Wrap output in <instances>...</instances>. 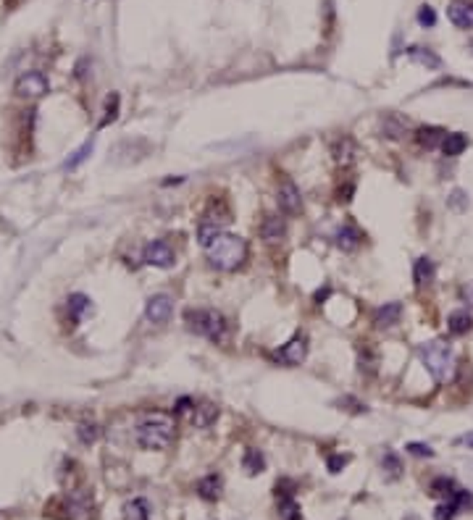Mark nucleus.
I'll return each mask as SVG.
<instances>
[{
	"label": "nucleus",
	"mask_w": 473,
	"mask_h": 520,
	"mask_svg": "<svg viewBox=\"0 0 473 520\" xmlns=\"http://www.w3.org/2000/svg\"><path fill=\"white\" fill-rule=\"evenodd\" d=\"M121 512H124V520H150V507H148V502L142 497L129 499L121 507Z\"/></svg>",
	"instance_id": "23"
},
{
	"label": "nucleus",
	"mask_w": 473,
	"mask_h": 520,
	"mask_svg": "<svg viewBox=\"0 0 473 520\" xmlns=\"http://www.w3.org/2000/svg\"><path fill=\"white\" fill-rule=\"evenodd\" d=\"M332 155H334V161L339 163V166H353L355 155H358V145H355L350 137H339V140L334 142Z\"/></svg>",
	"instance_id": "15"
},
{
	"label": "nucleus",
	"mask_w": 473,
	"mask_h": 520,
	"mask_svg": "<svg viewBox=\"0 0 473 520\" xmlns=\"http://www.w3.org/2000/svg\"><path fill=\"white\" fill-rule=\"evenodd\" d=\"M450 205L455 208V210H463V208L468 205V197H465V192H463V189H455V192H452Z\"/></svg>",
	"instance_id": "36"
},
{
	"label": "nucleus",
	"mask_w": 473,
	"mask_h": 520,
	"mask_svg": "<svg viewBox=\"0 0 473 520\" xmlns=\"http://www.w3.org/2000/svg\"><path fill=\"white\" fill-rule=\"evenodd\" d=\"M276 200H279V208L287 213V216H297V213H302V195L290 176H281Z\"/></svg>",
	"instance_id": "8"
},
{
	"label": "nucleus",
	"mask_w": 473,
	"mask_h": 520,
	"mask_svg": "<svg viewBox=\"0 0 473 520\" xmlns=\"http://www.w3.org/2000/svg\"><path fill=\"white\" fill-rule=\"evenodd\" d=\"M221 489H224V481H221V476H216V473L197 481V494L203 499H208V502H216V499L221 497Z\"/></svg>",
	"instance_id": "19"
},
{
	"label": "nucleus",
	"mask_w": 473,
	"mask_h": 520,
	"mask_svg": "<svg viewBox=\"0 0 473 520\" xmlns=\"http://www.w3.org/2000/svg\"><path fill=\"white\" fill-rule=\"evenodd\" d=\"M174 313V300L169 294H153L145 305V318L150 324H166Z\"/></svg>",
	"instance_id": "9"
},
{
	"label": "nucleus",
	"mask_w": 473,
	"mask_h": 520,
	"mask_svg": "<svg viewBox=\"0 0 473 520\" xmlns=\"http://www.w3.org/2000/svg\"><path fill=\"white\" fill-rule=\"evenodd\" d=\"M458 484L452 481V478L447 476H442V478H434L431 481V486H429V494L431 497H437V499H444V502H450L455 494H458Z\"/></svg>",
	"instance_id": "21"
},
{
	"label": "nucleus",
	"mask_w": 473,
	"mask_h": 520,
	"mask_svg": "<svg viewBox=\"0 0 473 520\" xmlns=\"http://www.w3.org/2000/svg\"><path fill=\"white\" fill-rule=\"evenodd\" d=\"M76 436H79V442H82V445H95L97 436H100V428H97V423L85 421V423H79V426H76Z\"/></svg>",
	"instance_id": "29"
},
{
	"label": "nucleus",
	"mask_w": 473,
	"mask_h": 520,
	"mask_svg": "<svg viewBox=\"0 0 473 520\" xmlns=\"http://www.w3.org/2000/svg\"><path fill=\"white\" fill-rule=\"evenodd\" d=\"M242 468L248 470L250 476H258V473L266 470V457L260 455L258 449H248L245 457H242Z\"/></svg>",
	"instance_id": "27"
},
{
	"label": "nucleus",
	"mask_w": 473,
	"mask_h": 520,
	"mask_svg": "<svg viewBox=\"0 0 473 520\" xmlns=\"http://www.w3.org/2000/svg\"><path fill=\"white\" fill-rule=\"evenodd\" d=\"M347 463H350V455H332L329 460H326V465H329V470H332V473H339V470H342Z\"/></svg>",
	"instance_id": "34"
},
{
	"label": "nucleus",
	"mask_w": 473,
	"mask_h": 520,
	"mask_svg": "<svg viewBox=\"0 0 473 520\" xmlns=\"http://www.w3.org/2000/svg\"><path fill=\"white\" fill-rule=\"evenodd\" d=\"M118 106H121V98H118L116 92H113V95H108V100H106V116H103V121H100V127H108L111 121H116Z\"/></svg>",
	"instance_id": "31"
},
{
	"label": "nucleus",
	"mask_w": 473,
	"mask_h": 520,
	"mask_svg": "<svg viewBox=\"0 0 473 520\" xmlns=\"http://www.w3.org/2000/svg\"><path fill=\"white\" fill-rule=\"evenodd\" d=\"M473 326V318L468 310H455V313L447 318V331H450L452 336H463L468 334Z\"/></svg>",
	"instance_id": "22"
},
{
	"label": "nucleus",
	"mask_w": 473,
	"mask_h": 520,
	"mask_svg": "<svg viewBox=\"0 0 473 520\" xmlns=\"http://www.w3.org/2000/svg\"><path fill=\"white\" fill-rule=\"evenodd\" d=\"M458 512H460L458 502H455V499H450V502H442L439 507H437V512H434V520H452Z\"/></svg>",
	"instance_id": "32"
},
{
	"label": "nucleus",
	"mask_w": 473,
	"mask_h": 520,
	"mask_svg": "<svg viewBox=\"0 0 473 520\" xmlns=\"http://www.w3.org/2000/svg\"><path fill=\"white\" fill-rule=\"evenodd\" d=\"M363 368L374 373V370H376V358H374V355H368V352H360V370H363Z\"/></svg>",
	"instance_id": "37"
},
{
	"label": "nucleus",
	"mask_w": 473,
	"mask_h": 520,
	"mask_svg": "<svg viewBox=\"0 0 473 520\" xmlns=\"http://www.w3.org/2000/svg\"><path fill=\"white\" fill-rule=\"evenodd\" d=\"M408 452L416 457H434V449H431L429 445H421V442H413V445H408Z\"/></svg>",
	"instance_id": "35"
},
{
	"label": "nucleus",
	"mask_w": 473,
	"mask_h": 520,
	"mask_svg": "<svg viewBox=\"0 0 473 520\" xmlns=\"http://www.w3.org/2000/svg\"><path fill=\"white\" fill-rule=\"evenodd\" d=\"M381 470H384V476L389 478V481H397L400 476H402V463H400V457L389 449V452H384V457H381Z\"/></svg>",
	"instance_id": "28"
},
{
	"label": "nucleus",
	"mask_w": 473,
	"mask_h": 520,
	"mask_svg": "<svg viewBox=\"0 0 473 520\" xmlns=\"http://www.w3.org/2000/svg\"><path fill=\"white\" fill-rule=\"evenodd\" d=\"M13 92H16V98L34 103V100L45 98V95L50 92V79H48L43 71H27V74H22L16 79Z\"/></svg>",
	"instance_id": "5"
},
{
	"label": "nucleus",
	"mask_w": 473,
	"mask_h": 520,
	"mask_svg": "<svg viewBox=\"0 0 473 520\" xmlns=\"http://www.w3.org/2000/svg\"><path fill=\"white\" fill-rule=\"evenodd\" d=\"M92 147H95V142H92V140L85 142V145H82V147H79V150H76L74 155H71V158L66 161V168H69V171H74V168H79V166H82V163H85L87 158H90V155H92Z\"/></svg>",
	"instance_id": "30"
},
{
	"label": "nucleus",
	"mask_w": 473,
	"mask_h": 520,
	"mask_svg": "<svg viewBox=\"0 0 473 520\" xmlns=\"http://www.w3.org/2000/svg\"><path fill=\"white\" fill-rule=\"evenodd\" d=\"M418 24H421V27H434V24H437V13H434V8H431V6H421Z\"/></svg>",
	"instance_id": "33"
},
{
	"label": "nucleus",
	"mask_w": 473,
	"mask_h": 520,
	"mask_svg": "<svg viewBox=\"0 0 473 520\" xmlns=\"http://www.w3.org/2000/svg\"><path fill=\"white\" fill-rule=\"evenodd\" d=\"M176 436V421L169 412H150L137 423V445L148 452H161Z\"/></svg>",
	"instance_id": "1"
},
{
	"label": "nucleus",
	"mask_w": 473,
	"mask_h": 520,
	"mask_svg": "<svg viewBox=\"0 0 473 520\" xmlns=\"http://www.w3.org/2000/svg\"><path fill=\"white\" fill-rule=\"evenodd\" d=\"M413 279H416V284H418L421 289H423V287H431L434 279H437V266H434V260L431 258L416 260V266H413Z\"/></svg>",
	"instance_id": "16"
},
{
	"label": "nucleus",
	"mask_w": 473,
	"mask_h": 520,
	"mask_svg": "<svg viewBox=\"0 0 473 520\" xmlns=\"http://www.w3.org/2000/svg\"><path fill=\"white\" fill-rule=\"evenodd\" d=\"M90 310V297L87 294H69V300H66V313H69V321L71 324H79L82 318H85V313Z\"/></svg>",
	"instance_id": "18"
},
{
	"label": "nucleus",
	"mask_w": 473,
	"mask_h": 520,
	"mask_svg": "<svg viewBox=\"0 0 473 520\" xmlns=\"http://www.w3.org/2000/svg\"><path fill=\"white\" fill-rule=\"evenodd\" d=\"M260 234L266 239V245H281L284 237H287V224L279 216H266L263 218V226H260Z\"/></svg>",
	"instance_id": "13"
},
{
	"label": "nucleus",
	"mask_w": 473,
	"mask_h": 520,
	"mask_svg": "<svg viewBox=\"0 0 473 520\" xmlns=\"http://www.w3.org/2000/svg\"><path fill=\"white\" fill-rule=\"evenodd\" d=\"M465 147H468V137H465L463 131H452V134H447L444 142H442V152H444L447 158H458Z\"/></svg>",
	"instance_id": "24"
},
{
	"label": "nucleus",
	"mask_w": 473,
	"mask_h": 520,
	"mask_svg": "<svg viewBox=\"0 0 473 520\" xmlns=\"http://www.w3.org/2000/svg\"><path fill=\"white\" fill-rule=\"evenodd\" d=\"M216 418H218V407L211 405V402H197L192 407V412H190V423L197 426V428H208Z\"/></svg>",
	"instance_id": "14"
},
{
	"label": "nucleus",
	"mask_w": 473,
	"mask_h": 520,
	"mask_svg": "<svg viewBox=\"0 0 473 520\" xmlns=\"http://www.w3.org/2000/svg\"><path fill=\"white\" fill-rule=\"evenodd\" d=\"M363 242V234L353 226V224H342L334 234V245L342 250V252H355Z\"/></svg>",
	"instance_id": "11"
},
{
	"label": "nucleus",
	"mask_w": 473,
	"mask_h": 520,
	"mask_svg": "<svg viewBox=\"0 0 473 520\" xmlns=\"http://www.w3.org/2000/svg\"><path fill=\"white\" fill-rule=\"evenodd\" d=\"M142 260L153 268H171L176 263V255H174V247L166 239H153L142 250Z\"/></svg>",
	"instance_id": "6"
},
{
	"label": "nucleus",
	"mask_w": 473,
	"mask_h": 520,
	"mask_svg": "<svg viewBox=\"0 0 473 520\" xmlns=\"http://www.w3.org/2000/svg\"><path fill=\"white\" fill-rule=\"evenodd\" d=\"M184 321L190 326V331L205 336L211 342H224L226 328H229L224 315L218 313V310H208V308H195V310L190 308V310H184Z\"/></svg>",
	"instance_id": "3"
},
{
	"label": "nucleus",
	"mask_w": 473,
	"mask_h": 520,
	"mask_svg": "<svg viewBox=\"0 0 473 520\" xmlns=\"http://www.w3.org/2000/svg\"><path fill=\"white\" fill-rule=\"evenodd\" d=\"M447 16L450 22L458 27V29H473V6L465 3V0H452L450 8H447Z\"/></svg>",
	"instance_id": "12"
},
{
	"label": "nucleus",
	"mask_w": 473,
	"mask_h": 520,
	"mask_svg": "<svg viewBox=\"0 0 473 520\" xmlns=\"http://www.w3.org/2000/svg\"><path fill=\"white\" fill-rule=\"evenodd\" d=\"M400 315H402V308L400 303H387L384 308H379L376 315H374V324L379 328H392L395 324H400Z\"/></svg>",
	"instance_id": "20"
},
{
	"label": "nucleus",
	"mask_w": 473,
	"mask_h": 520,
	"mask_svg": "<svg viewBox=\"0 0 473 520\" xmlns=\"http://www.w3.org/2000/svg\"><path fill=\"white\" fill-rule=\"evenodd\" d=\"M408 55L413 64H421L426 68H442V58L437 53H431L429 48H410Z\"/></svg>",
	"instance_id": "26"
},
{
	"label": "nucleus",
	"mask_w": 473,
	"mask_h": 520,
	"mask_svg": "<svg viewBox=\"0 0 473 520\" xmlns=\"http://www.w3.org/2000/svg\"><path fill=\"white\" fill-rule=\"evenodd\" d=\"M444 137H447V131L439 129V127H421V129L416 131V140H418V145L421 147H426V150L442 147Z\"/></svg>",
	"instance_id": "17"
},
{
	"label": "nucleus",
	"mask_w": 473,
	"mask_h": 520,
	"mask_svg": "<svg viewBox=\"0 0 473 520\" xmlns=\"http://www.w3.org/2000/svg\"><path fill=\"white\" fill-rule=\"evenodd\" d=\"M305 355H308V339H305V334H297L276 352V360H281L284 366H300Z\"/></svg>",
	"instance_id": "10"
},
{
	"label": "nucleus",
	"mask_w": 473,
	"mask_h": 520,
	"mask_svg": "<svg viewBox=\"0 0 473 520\" xmlns=\"http://www.w3.org/2000/svg\"><path fill=\"white\" fill-rule=\"evenodd\" d=\"M421 360L437 381H444L452 370V349L444 342H429L421 347Z\"/></svg>",
	"instance_id": "4"
},
{
	"label": "nucleus",
	"mask_w": 473,
	"mask_h": 520,
	"mask_svg": "<svg viewBox=\"0 0 473 520\" xmlns=\"http://www.w3.org/2000/svg\"><path fill=\"white\" fill-rule=\"evenodd\" d=\"M205 250L211 266L218 271H234L248 260V242L236 234H218Z\"/></svg>",
	"instance_id": "2"
},
{
	"label": "nucleus",
	"mask_w": 473,
	"mask_h": 520,
	"mask_svg": "<svg viewBox=\"0 0 473 520\" xmlns=\"http://www.w3.org/2000/svg\"><path fill=\"white\" fill-rule=\"evenodd\" d=\"M458 442H460V445H465L468 449H473V433H465V436H460Z\"/></svg>",
	"instance_id": "38"
},
{
	"label": "nucleus",
	"mask_w": 473,
	"mask_h": 520,
	"mask_svg": "<svg viewBox=\"0 0 473 520\" xmlns=\"http://www.w3.org/2000/svg\"><path fill=\"white\" fill-rule=\"evenodd\" d=\"M276 510L281 520H300V505L295 499V484L292 481H279L276 484Z\"/></svg>",
	"instance_id": "7"
},
{
	"label": "nucleus",
	"mask_w": 473,
	"mask_h": 520,
	"mask_svg": "<svg viewBox=\"0 0 473 520\" xmlns=\"http://www.w3.org/2000/svg\"><path fill=\"white\" fill-rule=\"evenodd\" d=\"M405 129H408V121L395 116V113H389V116L381 119V131H384V137H389V140H400L405 134Z\"/></svg>",
	"instance_id": "25"
}]
</instances>
